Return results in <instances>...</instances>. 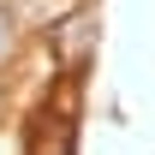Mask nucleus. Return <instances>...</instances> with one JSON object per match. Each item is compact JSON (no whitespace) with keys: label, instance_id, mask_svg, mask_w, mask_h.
<instances>
[{"label":"nucleus","instance_id":"1","mask_svg":"<svg viewBox=\"0 0 155 155\" xmlns=\"http://www.w3.org/2000/svg\"><path fill=\"white\" fill-rule=\"evenodd\" d=\"M90 36H96V12H72V18L60 24V54L66 60H84V48H90Z\"/></svg>","mask_w":155,"mask_h":155},{"label":"nucleus","instance_id":"2","mask_svg":"<svg viewBox=\"0 0 155 155\" xmlns=\"http://www.w3.org/2000/svg\"><path fill=\"white\" fill-rule=\"evenodd\" d=\"M6 48H12V24H6V12H0V60H6Z\"/></svg>","mask_w":155,"mask_h":155}]
</instances>
